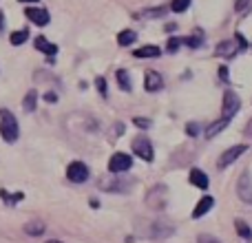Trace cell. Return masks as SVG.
Instances as JSON below:
<instances>
[{
  "mask_svg": "<svg viewBox=\"0 0 252 243\" xmlns=\"http://www.w3.org/2000/svg\"><path fill=\"white\" fill-rule=\"evenodd\" d=\"M0 135H2L4 142H16L18 135H20V128H18V120L16 115L9 109H0Z\"/></svg>",
  "mask_w": 252,
  "mask_h": 243,
  "instance_id": "obj_1",
  "label": "cell"
},
{
  "mask_svg": "<svg viewBox=\"0 0 252 243\" xmlns=\"http://www.w3.org/2000/svg\"><path fill=\"white\" fill-rule=\"evenodd\" d=\"M97 188L104 192H128L133 188V182L130 179H120V177H111V179H100L97 182Z\"/></svg>",
  "mask_w": 252,
  "mask_h": 243,
  "instance_id": "obj_2",
  "label": "cell"
},
{
  "mask_svg": "<svg viewBox=\"0 0 252 243\" xmlns=\"http://www.w3.org/2000/svg\"><path fill=\"white\" fill-rule=\"evenodd\" d=\"M166 201H168V188L166 186H155L148 190L146 195V206H151L153 210H164L166 208Z\"/></svg>",
  "mask_w": 252,
  "mask_h": 243,
  "instance_id": "obj_3",
  "label": "cell"
},
{
  "mask_svg": "<svg viewBox=\"0 0 252 243\" xmlns=\"http://www.w3.org/2000/svg\"><path fill=\"white\" fill-rule=\"evenodd\" d=\"M130 146H133V152H135V155H137V157H142V159H144V161H148V164H151V161L155 159V151H153V144H151V139H148V137H144V135H139V137H135Z\"/></svg>",
  "mask_w": 252,
  "mask_h": 243,
  "instance_id": "obj_4",
  "label": "cell"
},
{
  "mask_svg": "<svg viewBox=\"0 0 252 243\" xmlns=\"http://www.w3.org/2000/svg\"><path fill=\"white\" fill-rule=\"evenodd\" d=\"M130 166H133V157L126 155V152H115L109 159V173L111 175L126 173V170H130Z\"/></svg>",
  "mask_w": 252,
  "mask_h": 243,
  "instance_id": "obj_5",
  "label": "cell"
},
{
  "mask_svg": "<svg viewBox=\"0 0 252 243\" xmlns=\"http://www.w3.org/2000/svg\"><path fill=\"white\" fill-rule=\"evenodd\" d=\"M66 179L73 183H84L89 179V166L84 161H71L66 168Z\"/></svg>",
  "mask_w": 252,
  "mask_h": 243,
  "instance_id": "obj_6",
  "label": "cell"
},
{
  "mask_svg": "<svg viewBox=\"0 0 252 243\" xmlns=\"http://www.w3.org/2000/svg\"><path fill=\"white\" fill-rule=\"evenodd\" d=\"M239 109H241L239 95H237L235 91H226V93H223V115H221V118L232 120V118H235V113H237Z\"/></svg>",
  "mask_w": 252,
  "mask_h": 243,
  "instance_id": "obj_7",
  "label": "cell"
},
{
  "mask_svg": "<svg viewBox=\"0 0 252 243\" xmlns=\"http://www.w3.org/2000/svg\"><path fill=\"white\" fill-rule=\"evenodd\" d=\"M248 151V146L246 144H239V146H232V148H228V151H223L221 152V157H219V161H217V166L219 168H228V166L232 164V161H237L244 152Z\"/></svg>",
  "mask_w": 252,
  "mask_h": 243,
  "instance_id": "obj_8",
  "label": "cell"
},
{
  "mask_svg": "<svg viewBox=\"0 0 252 243\" xmlns=\"http://www.w3.org/2000/svg\"><path fill=\"white\" fill-rule=\"evenodd\" d=\"M144 89L148 93H157L164 89V78L159 75V71H146L144 73Z\"/></svg>",
  "mask_w": 252,
  "mask_h": 243,
  "instance_id": "obj_9",
  "label": "cell"
},
{
  "mask_svg": "<svg viewBox=\"0 0 252 243\" xmlns=\"http://www.w3.org/2000/svg\"><path fill=\"white\" fill-rule=\"evenodd\" d=\"M25 16L29 18L33 25H38V27H47L49 20H51V16H49L47 9H40V7H27L25 9Z\"/></svg>",
  "mask_w": 252,
  "mask_h": 243,
  "instance_id": "obj_10",
  "label": "cell"
},
{
  "mask_svg": "<svg viewBox=\"0 0 252 243\" xmlns=\"http://www.w3.org/2000/svg\"><path fill=\"white\" fill-rule=\"evenodd\" d=\"M237 195H239V199L244 201V204L252 206V179H250L248 173L241 175L239 183H237Z\"/></svg>",
  "mask_w": 252,
  "mask_h": 243,
  "instance_id": "obj_11",
  "label": "cell"
},
{
  "mask_svg": "<svg viewBox=\"0 0 252 243\" xmlns=\"http://www.w3.org/2000/svg\"><path fill=\"white\" fill-rule=\"evenodd\" d=\"M237 53H239V47H237L235 38L232 40H221V42L215 47V56L219 58H226V60H230V58H235Z\"/></svg>",
  "mask_w": 252,
  "mask_h": 243,
  "instance_id": "obj_12",
  "label": "cell"
},
{
  "mask_svg": "<svg viewBox=\"0 0 252 243\" xmlns=\"http://www.w3.org/2000/svg\"><path fill=\"white\" fill-rule=\"evenodd\" d=\"M213 206H215V199H213V197H210V195L201 197V199L197 201L195 210H192V219H201V217H204V214H208Z\"/></svg>",
  "mask_w": 252,
  "mask_h": 243,
  "instance_id": "obj_13",
  "label": "cell"
},
{
  "mask_svg": "<svg viewBox=\"0 0 252 243\" xmlns=\"http://www.w3.org/2000/svg\"><path fill=\"white\" fill-rule=\"evenodd\" d=\"M173 230L175 228L173 226H166V223H153L151 228H148V237H151V239H164V237H170L173 235Z\"/></svg>",
  "mask_w": 252,
  "mask_h": 243,
  "instance_id": "obj_14",
  "label": "cell"
},
{
  "mask_svg": "<svg viewBox=\"0 0 252 243\" xmlns=\"http://www.w3.org/2000/svg\"><path fill=\"white\" fill-rule=\"evenodd\" d=\"M133 56L139 58V60H144V58H159L161 56V49L155 47V44H144V47L135 49Z\"/></svg>",
  "mask_w": 252,
  "mask_h": 243,
  "instance_id": "obj_15",
  "label": "cell"
},
{
  "mask_svg": "<svg viewBox=\"0 0 252 243\" xmlns=\"http://www.w3.org/2000/svg\"><path fill=\"white\" fill-rule=\"evenodd\" d=\"M190 183H192V186H197V188H201V190H206V188L210 186L208 175H206L204 170H199V168H192L190 170Z\"/></svg>",
  "mask_w": 252,
  "mask_h": 243,
  "instance_id": "obj_16",
  "label": "cell"
},
{
  "mask_svg": "<svg viewBox=\"0 0 252 243\" xmlns=\"http://www.w3.org/2000/svg\"><path fill=\"white\" fill-rule=\"evenodd\" d=\"M168 13V7H157V9H142L135 13L137 20H148V18H164Z\"/></svg>",
  "mask_w": 252,
  "mask_h": 243,
  "instance_id": "obj_17",
  "label": "cell"
},
{
  "mask_svg": "<svg viewBox=\"0 0 252 243\" xmlns=\"http://www.w3.org/2000/svg\"><path fill=\"white\" fill-rule=\"evenodd\" d=\"M35 49H38V51H42V53H47V56H58V47L56 44H51L49 42L47 38H44V35H38V38H35Z\"/></svg>",
  "mask_w": 252,
  "mask_h": 243,
  "instance_id": "obj_18",
  "label": "cell"
},
{
  "mask_svg": "<svg viewBox=\"0 0 252 243\" xmlns=\"http://www.w3.org/2000/svg\"><path fill=\"white\" fill-rule=\"evenodd\" d=\"M228 124H230V120H226V118H221V120L213 122V124H210L208 128H206V137H208V139H213L215 135H219V133H221V130L226 128Z\"/></svg>",
  "mask_w": 252,
  "mask_h": 243,
  "instance_id": "obj_19",
  "label": "cell"
},
{
  "mask_svg": "<svg viewBox=\"0 0 252 243\" xmlns=\"http://www.w3.org/2000/svg\"><path fill=\"white\" fill-rule=\"evenodd\" d=\"M137 40V33H135L133 29H124L118 33V44L120 47H130V44Z\"/></svg>",
  "mask_w": 252,
  "mask_h": 243,
  "instance_id": "obj_20",
  "label": "cell"
},
{
  "mask_svg": "<svg viewBox=\"0 0 252 243\" xmlns=\"http://www.w3.org/2000/svg\"><path fill=\"white\" fill-rule=\"evenodd\" d=\"M25 232H27L29 237H40V235L44 232V223L40 221V219H35V221H29V223L25 226Z\"/></svg>",
  "mask_w": 252,
  "mask_h": 243,
  "instance_id": "obj_21",
  "label": "cell"
},
{
  "mask_svg": "<svg viewBox=\"0 0 252 243\" xmlns=\"http://www.w3.org/2000/svg\"><path fill=\"white\" fill-rule=\"evenodd\" d=\"M35 104H38V93H35V91H27L25 100H22V106H25V111H27V113H33Z\"/></svg>",
  "mask_w": 252,
  "mask_h": 243,
  "instance_id": "obj_22",
  "label": "cell"
},
{
  "mask_svg": "<svg viewBox=\"0 0 252 243\" xmlns=\"http://www.w3.org/2000/svg\"><path fill=\"white\" fill-rule=\"evenodd\" d=\"M182 44H186V47H190V49H199L201 44H204V35L197 31V33L188 35V38H182Z\"/></svg>",
  "mask_w": 252,
  "mask_h": 243,
  "instance_id": "obj_23",
  "label": "cell"
},
{
  "mask_svg": "<svg viewBox=\"0 0 252 243\" xmlns=\"http://www.w3.org/2000/svg\"><path fill=\"white\" fill-rule=\"evenodd\" d=\"M27 38H29V29H20V31H13V33L9 35V42H11L13 47H18V44H25Z\"/></svg>",
  "mask_w": 252,
  "mask_h": 243,
  "instance_id": "obj_24",
  "label": "cell"
},
{
  "mask_svg": "<svg viewBox=\"0 0 252 243\" xmlns=\"http://www.w3.org/2000/svg\"><path fill=\"white\" fill-rule=\"evenodd\" d=\"M235 228H237V235H239V237H244V239H248V241L252 239V228L244 221V219H237Z\"/></svg>",
  "mask_w": 252,
  "mask_h": 243,
  "instance_id": "obj_25",
  "label": "cell"
},
{
  "mask_svg": "<svg viewBox=\"0 0 252 243\" xmlns=\"http://www.w3.org/2000/svg\"><path fill=\"white\" fill-rule=\"evenodd\" d=\"M115 78H118L120 89L128 93V91H130V78H128V73H126L124 69H120V71H115Z\"/></svg>",
  "mask_w": 252,
  "mask_h": 243,
  "instance_id": "obj_26",
  "label": "cell"
},
{
  "mask_svg": "<svg viewBox=\"0 0 252 243\" xmlns=\"http://www.w3.org/2000/svg\"><path fill=\"white\" fill-rule=\"evenodd\" d=\"M190 2L192 0H173V2H170V9H173L175 13H182V11H186V9L190 7Z\"/></svg>",
  "mask_w": 252,
  "mask_h": 243,
  "instance_id": "obj_27",
  "label": "cell"
},
{
  "mask_svg": "<svg viewBox=\"0 0 252 243\" xmlns=\"http://www.w3.org/2000/svg\"><path fill=\"white\" fill-rule=\"evenodd\" d=\"M179 47H182V38H177V35L168 38V42H166V51H168V53H175Z\"/></svg>",
  "mask_w": 252,
  "mask_h": 243,
  "instance_id": "obj_28",
  "label": "cell"
},
{
  "mask_svg": "<svg viewBox=\"0 0 252 243\" xmlns=\"http://www.w3.org/2000/svg\"><path fill=\"white\" fill-rule=\"evenodd\" d=\"M0 197H2L7 204H18V201H22V192H16V195H7V190H0Z\"/></svg>",
  "mask_w": 252,
  "mask_h": 243,
  "instance_id": "obj_29",
  "label": "cell"
},
{
  "mask_svg": "<svg viewBox=\"0 0 252 243\" xmlns=\"http://www.w3.org/2000/svg\"><path fill=\"white\" fill-rule=\"evenodd\" d=\"M201 133V124H197V122H190V124H186V135H190V137H195V135Z\"/></svg>",
  "mask_w": 252,
  "mask_h": 243,
  "instance_id": "obj_30",
  "label": "cell"
},
{
  "mask_svg": "<svg viewBox=\"0 0 252 243\" xmlns=\"http://www.w3.org/2000/svg\"><path fill=\"white\" fill-rule=\"evenodd\" d=\"M95 87H97V91H100L102 97L109 95V91H106V80H104V78H97V80H95Z\"/></svg>",
  "mask_w": 252,
  "mask_h": 243,
  "instance_id": "obj_31",
  "label": "cell"
},
{
  "mask_svg": "<svg viewBox=\"0 0 252 243\" xmlns=\"http://www.w3.org/2000/svg\"><path fill=\"white\" fill-rule=\"evenodd\" d=\"M133 124H135V126H139V128H151L153 122H151V120H146V118H133Z\"/></svg>",
  "mask_w": 252,
  "mask_h": 243,
  "instance_id": "obj_32",
  "label": "cell"
},
{
  "mask_svg": "<svg viewBox=\"0 0 252 243\" xmlns=\"http://www.w3.org/2000/svg\"><path fill=\"white\" fill-rule=\"evenodd\" d=\"M235 42H237V47H239V51H246V49H248V42H246V38L239 33V31L235 33Z\"/></svg>",
  "mask_w": 252,
  "mask_h": 243,
  "instance_id": "obj_33",
  "label": "cell"
},
{
  "mask_svg": "<svg viewBox=\"0 0 252 243\" xmlns=\"http://www.w3.org/2000/svg\"><path fill=\"white\" fill-rule=\"evenodd\" d=\"M122 133H124V124H122V122H118V124H113V130H111L109 137H111V139H113V137H120Z\"/></svg>",
  "mask_w": 252,
  "mask_h": 243,
  "instance_id": "obj_34",
  "label": "cell"
},
{
  "mask_svg": "<svg viewBox=\"0 0 252 243\" xmlns=\"http://www.w3.org/2000/svg\"><path fill=\"white\" fill-rule=\"evenodd\" d=\"M197 243H221V241L215 239V237H210V235H199L197 237Z\"/></svg>",
  "mask_w": 252,
  "mask_h": 243,
  "instance_id": "obj_35",
  "label": "cell"
},
{
  "mask_svg": "<svg viewBox=\"0 0 252 243\" xmlns=\"http://www.w3.org/2000/svg\"><path fill=\"white\" fill-rule=\"evenodd\" d=\"M217 73H219V78H221L223 82H230V75H228V66H221Z\"/></svg>",
  "mask_w": 252,
  "mask_h": 243,
  "instance_id": "obj_36",
  "label": "cell"
},
{
  "mask_svg": "<svg viewBox=\"0 0 252 243\" xmlns=\"http://www.w3.org/2000/svg\"><path fill=\"white\" fill-rule=\"evenodd\" d=\"M246 7H248V0H237V4H235L237 11H244Z\"/></svg>",
  "mask_w": 252,
  "mask_h": 243,
  "instance_id": "obj_37",
  "label": "cell"
},
{
  "mask_svg": "<svg viewBox=\"0 0 252 243\" xmlns=\"http://www.w3.org/2000/svg\"><path fill=\"white\" fill-rule=\"evenodd\" d=\"M44 100L53 104V102H58V95H56V93H47V95H44Z\"/></svg>",
  "mask_w": 252,
  "mask_h": 243,
  "instance_id": "obj_38",
  "label": "cell"
},
{
  "mask_svg": "<svg viewBox=\"0 0 252 243\" xmlns=\"http://www.w3.org/2000/svg\"><path fill=\"white\" fill-rule=\"evenodd\" d=\"M91 208H100V201H97V199H91Z\"/></svg>",
  "mask_w": 252,
  "mask_h": 243,
  "instance_id": "obj_39",
  "label": "cell"
},
{
  "mask_svg": "<svg viewBox=\"0 0 252 243\" xmlns=\"http://www.w3.org/2000/svg\"><path fill=\"white\" fill-rule=\"evenodd\" d=\"M2 27H4V13L0 11V29H2Z\"/></svg>",
  "mask_w": 252,
  "mask_h": 243,
  "instance_id": "obj_40",
  "label": "cell"
},
{
  "mask_svg": "<svg viewBox=\"0 0 252 243\" xmlns=\"http://www.w3.org/2000/svg\"><path fill=\"white\" fill-rule=\"evenodd\" d=\"M18 2H38V0H18Z\"/></svg>",
  "mask_w": 252,
  "mask_h": 243,
  "instance_id": "obj_41",
  "label": "cell"
},
{
  "mask_svg": "<svg viewBox=\"0 0 252 243\" xmlns=\"http://www.w3.org/2000/svg\"><path fill=\"white\" fill-rule=\"evenodd\" d=\"M47 243H62V241H58V239H51V241H47Z\"/></svg>",
  "mask_w": 252,
  "mask_h": 243,
  "instance_id": "obj_42",
  "label": "cell"
}]
</instances>
